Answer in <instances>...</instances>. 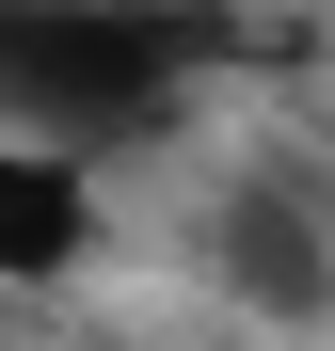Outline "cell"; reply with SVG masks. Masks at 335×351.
<instances>
[{
  "label": "cell",
  "instance_id": "cell-1",
  "mask_svg": "<svg viewBox=\"0 0 335 351\" xmlns=\"http://www.w3.org/2000/svg\"><path fill=\"white\" fill-rule=\"evenodd\" d=\"M208 64H223L208 0H0V128L80 144V160L160 144Z\"/></svg>",
  "mask_w": 335,
  "mask_h": 351
},
{
  "label": "cell",
  "instance_id": "cell-2",
  "mask_svg": "<svg viewBox=\"0 0 335 351\" xmlns=\"http://www.w3.org/2000/svg\"><path fill=\"white\" fill-rule=\"evenodd\" d=\"M208 271L256 319H335V223H319V192L303 176H240L208 208Z\"/></svg>",
  "mask_w": 335,
  "mask_h": 351
},
{
  "label": "cell",
  "instance_id": "cell-3",
  "mask_svg": "<svg viewBox=\"0 0 335 351\" xmlns=\"http://www.w3.org/2000/svg\"><path fill=\"white\" fill-rule=\"evenodd\" d=\"M96 256V160L0 128V287H64Z\"/></svg>",
  "mask_w": 335,
  "mask_h": 351
}]
</instances>
